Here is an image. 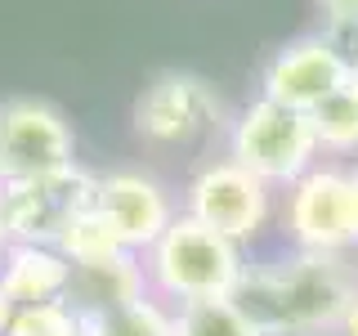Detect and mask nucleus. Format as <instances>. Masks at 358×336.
I'll return each mask as SVG.
<instances>
[{
    "label": "nucleus",
    "mask_w": 358,
    "mask_h": 336,
    "mask_svg": "<svg viewBox=\"0 0 358 336\" xmlns=\"http://www.w3.org/2000/svg\"><path fill=\"white\" fill-rule=\"evenodd\" d=\"M358 296V274L345 255L296 251L251 260L238 287V305L260 323L264 336H322L336 332Z\"/></svg>",
    "instance_id": "nucleus-1"
},
{
    "label": "nucleus",
    "mask_w": 358,
    "mask_h": 336,
    "mask_svg": "<svg viewBox=\"0 0 358 336\" xmlns=\"http://www.w3.org/2000/svg\"><path fill=\"white\" fill-rule=\"evenodd\" d=\"M246 251L229 242L224 233L206 229L193 216L171 220V229L143 251V278L148 291L162 296L166 305H193V300H224L238 296L246 274Z\"/></svg>",
    "instance_id": "nucleus-2"
},
{
    "label": "nucleus",
    "mask_w": 358,
    "mask_h": 336,
    "mask_svg": "<svg viewBox=\"0 0 358 336\" xmlns=\"http://www.w3.org/2000/svg\"><path fill=\"white\" fill-rule=\"evenodd\" d=\"M224 144L238 166H246L251 175H260L268 188H287L296 184L305 171L322 162L318 134H313V117L300 108L273 104V99L255 94L251 104H242L229 117Z\"/></svg>",
    "instance_id": "nucleus-3"
},
{
    "label": "nucleus",
    "mask_w": 358,
    "mask_h": 336,
    "mask_svg": "<svg viewBox=\"0 0 358 336\" xmlns=\"http://www.w3.org/2000/svg\"><path fill=\"white\" fill-rule=\"evenodd\" d=\"M179 211L201 220L206 229L224 233L229 242L246 246L273 224L278 188H268L260 175H251L246 166L233 162V157H215V162H206V166L193 171Z\"/></svg>",
    "instance_id": "nucleus-4"
},
{
    "label": "nucleus",
    "mask_w": 358,
    "mask_h": 336,
    "mask_svg": "<svg viewBox=\"0 0 358 336\" xmlns=\"http://www.w3.org/2000/svg\"><path fill=\"white\" fill-rule=\"evenodd\" d=\"M229 130V112L215 85L197 72H157L134 99V134L157 148H188Z\"/></svg>",
    "instance_id": "nucleus-5"
},
{
    "label": "nucleus",
    "mask_w": 358,
    "mask_h": 336,
    "mask_svg": "<svg viewBox=\"0 0 358 336\" xmlns=\"http://www.w3.org/2000/svg\"><path fill=\"white\" fill-rule=\"evenodd\" d=\"M282 233L296 251L345 255L358 246L354 206H350V179L341 162H318L296 184L282 188Z\"/></svg>",
    "instance_id": "nucleus-6"
},
{
    "label": "nucleus",
    "mask_w": 358,
    "mask_h": 336,
    "mask_svg": "<svg viewBox=\"0 0 358 336\" xmlns=\"http://www.w3.org/2000/svg\"><path fill=\"white\" fill-rule=\"evenodd\" d=\"M76 162V134L50 99H0V184L59 171Z\"/></svg>",
    "instance_id": "nucleus-7"
},
{
    "label": "nucleus",
    "mask_w": 358,
    "mask_h": 336,
    "mask_svg": "<svg viewBox=\"0 0 358 336\" xmlns=\"http://www.w3.org/2000/svg\"><path fill=\"white\" fill-rule=\"evenodd\" d=\"M0 202H5V224L14 242H59L63 229L81 211L94 206V175L81 162L45 171L18 184H0Z\"/></svg>",
    "instance_id": "nucleus-8"
},
{
    "label": "nucleus",
    "mask_w": 358,
    "mask_h": 336,
    "mask_svg": "<svg viewBox=\"0 0 358 336\" xmlns=\"http://www.w3.org/2000/svg\"><path fill=\"white\" fill-rule=\"evenodd\" d=\"M350 67H354L350 50L331 31H305V36L268 54V63L260 67V94L273 104L313 112L336 90L350 85Z\"/></svg>",
    "instance_id": "nucleus-9"
},
{
    "label": "nucleus",
    "mask_w": 358,
    "mask_h": 336,
    "mask_svg": "<svg viewBox=\"0 0 358 336\" xmlns=\"http://www.w3.org/2000/svg\"><path fill=\"white\" fill-rule=\"evenodd\" d=\"M94 211L112 224V233H117V238L126 242V251H134V255L148 251V246L171 229V220L179 216L171 188H166L162 179L143 175V171H130V166L94 175Z\"/></svg>",
    "instance_id": "nucleus-10"
},
{
    "label": "nucleus",
    "mask_w": 358,
    "mask_h": 336,
    "mask_svg": "<svg viewBox=\"0 0 358 336\" xmlns=\"http://www.w3.org/2000/svg\"><path fill=\"white\" fill-rule=\"evenodd\" d=\"M0 291L14 309L72 296V265L50 242H9L0 251Z\"/></svg>",
    "instance_id": "nucleus-11"
},
{
    "label": "nucleus",
    "mask_w": 358,
    "mask_h": 336,
    "mask_svg": "<svg viewBox=\"0 0 358 336\" xmlns=\"http://www.w3.org/2000/svg\"><path fill=\"white\" fill-rule=\"evenodd\" d=\"M148 296V278H143V255H117L108 265L94 269H72V305H81L85 314L112 309V305H126V300Z\"/></svg>",
    "instance_id": "nucleus-12"
},
{
    "label": "nucleus",
    "mask_w": 358,
    "mask_h": 336,
    "mask_svg": "<svg viewBox=\"0 0 358 336\" xmlns=\"http://www.w3.org/2000/svg\"><path fill=\"white\" fill-rule=\"evenodd\" d=\"M90 323H94V336H175V305L148 291L139 300L90 314Z\"/></svg>",
    "instance_id": "nucleus-13"
},
{
    "label": "nucleus",
    "mask_w": 358,
    "mask_h": 336,
    "mask_svg": "<svg viewBox=\"0 0 358 336\" xmlns=\"http://www.w3.org/2000/svg\"><path fill=\"white\" fill-rule=\"evenodd\" d=\"M54 246L67 255V265H72V269H94V265H108V260H117V255H126V242L112 233V224L99 216L94 206L81 211V216L67 224L63 238L54 242Z\"/></svg>",
    "instance_id": "nucleus-14"
},
{
    "label": "nucleus",
    "mask_w": 358,
    "mask_h": 336,
    "mask_svg": "<svg viewBox=\"0 0 358 336\" xmlns=\"http://www.w3.org/2000/svg\"><path fill=\"white\" fill-rule=\"evenodd\" d=\"M175 336H264V332L238 300L224 296V300L175 305Z\"/></svg>",
    "instance_id": "nucleus-15"
},
{
    "label": "nucleus",
    "mask_w": 358,
    "mask_h": 336,
    "mask_svg": "<svg viewBox=\"0 0 358 336\" xmlns=\"http://www.w3.org/2000/svg\"><path fill=\"white\" fill-rule=\"evenodd\" d=\"M309 117H313V134H318L322 162H336V157H354L358 153V94L350 85L336 90L327 104H318Z\"/></svg>",
    "instance_id": "nucleus-16"
},
{
    "label": "nucleus",
    "mask_w": 358,
    "mask_h": 336,
    "mask_svg": "<svg viewBox=\"0 0 358 336\" xmlns=\"http://www.w3.org/2000/svg\"><path fill=\"white\" fill-rule=\"evenodd\" d=\"M5 336H94V323L72 300H50V305L14 309V323Z\"/></svg>",
    "instance_id": "nucleus-17"
},
{
    "label": "nucleus",
    "mask_w": 358,
    "mask_h": 336,
    "mask_svg": "<svg viewBox=\"0 0 358 336\" xmlns=\"http://www.w3.org/2000/svg\"><path fill=\"white\" fill-rule=\"evenodd\" d=\"M318 9L327 14L331 36H341V31H358V0H318Z\"/></svg>",
    "instance_id": "nucleus-18"
},
{
    "label": "nucleus",
    "mask_w": 358,
    "mask_h": 336,
    "mask_svg": "<svg viewBox=\"0 0 358 336\" xmlns=\"http://www.w3.org/2000/svg\"><path fill=\"white\" fill-rule=\"evenodd\" d=\"M345 179H350V206H354V233H358V162L345 166Z\"/></svg>",
    "instance_id": "nucleus-19"
},
{
    "label": "nucleus",
    "mask_w": 358,
    "mask_h": 336,
    "mask_svg": "<svg viewBox=\"0 0 358 336\" xmlns=\"http://www.w3.org/2000/svg\"><path fill=\"white\" fill-rule=\"evenodd\" d=\"M341 336H358V296H354V305L345 309V318H341V328H336Z\"/></svg>",
    "instance_id": "nucleus-20"
},
{
    "label": "nucleus",
    "mask_w": 358,
    "mask_h": 336,
    "mask_svg": "<svg viewBox=\"0 0 358 336\" xmlns=\"http://www.w3.org/2000/svg\"><path fill=\"white\" fill-rule=\"evenodd\" d=\"M9 323H14V305H9V296L0 291V336L9 332Z\"/></svg>",
    "instance_id": "nucleus-21"
},
{
    "label": "nucleus",
    "mask_w": 358,
    "mask_h": 336,
    "mask_svg": "<svg viewBox=\"0 0 358 336\" xmlns=\"http://www.w3.org/2000/svg\"><path fill=\"white\" fill-rule=\"evenodd\" d=\"M9 242H14V238H9V224H5V202H0V251H5Z\"/></svg>",
    "instance_id": "nucleus-22"
},
{
    "label": "nucleus",
    "mask_w": 358,
    "mask_h": 336,
    "mask_svg": "<svg viewBox=\"0 0 358 336\" xmlns=\"http://www.w3.org/2000/svg\"><path fill=\"white\" fill-rule=\"evenodd\" d=\"M350 90L358 94V54H354V67H350Z\"/></svg>",
    "instance_id": "nucleus-23"
}]
</instances>
